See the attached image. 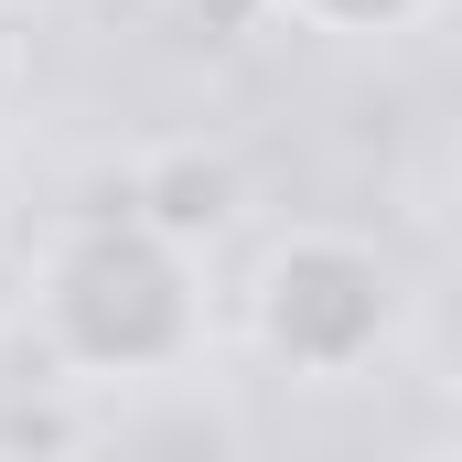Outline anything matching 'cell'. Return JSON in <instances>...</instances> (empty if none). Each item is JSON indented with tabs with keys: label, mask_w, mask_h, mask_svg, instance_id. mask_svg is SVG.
<instances>
[{
	"label": "cell",
	"mask_w": 462,
	"mask_h": 462,
	"mask_svg": "<svg viewBox=\"0 0 462 462\" xmlns=\"http://www.w3.org/2000/svg\"><path fill=\"white\" fill-rule=\"evenodd\" d=\"M43 334L76 365H97V376H162V365H183L194 334H205L183 236L151 226V216L76 226L54 247V269H43Z\"/></svg>",
	"instance_id": "obj_1"
},
{
	"label": "cell",
	"mask_w": 462,
	"mask_h": 462,
	"mask_svg": "<svg viewBox=\"0 0 462 462\" xmlns=\"http://www.w3.org/2000/svg\"><path fill=\"white\" fill-rule=\"evenodd\" d=\"M247 334L269 345V365H291L301 387H345L365 355H387L398 334V269L345 226L280 236L247 280Z\"/></svg>",
	"instance_id": "obj_2"
},
{
	"label": "cell",
	"mask_w": 462,
	"mask_h": 462,
	"mask_svg": "<svg viewBox=\"0 0 462 462\" xmlns=\"http://www.w3.org/2000/svg\"><path fill=\"white\" fill-rule=\"evenodd\" d=\"M280 11L312 22V32H355V43H365V32H409V22H430L441 0H280Z\"/></svg>",
	"instance_id": "obj_3"
},
{
	"label": "cell",
	"mask_w": 462,
	"mask_h": 462,
	"mask_svg": "<svg viewBox=\"0 0 462 462\" xmlns=\"http://www.w3.org/2000/svg\"><path fill=\"white\" fill-rule=\"evenodd\" d=\"M430 334H441V365H452V387H462V269H452V291H441V323Z\"/></svg>",
	"instance_id": "obj_4"
},
{
	"label": "cell",
	"mask_w": 462,
	"mask_h": 462,
	"mask_svg": "<svg viewBox=\"0 0 462 462\" xmlns=\"http://www.w3.org/2000/svg\"><path fill=\"white\" fill-rule=\"evenodd\" d=\"M398 462H462V441H420V452H398Z\"/></svg>",
	"instance_id": "obj_5"
}]
</instances>
